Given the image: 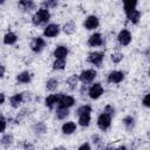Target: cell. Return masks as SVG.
Masks as SVG:
<instances>
[{
	"label": "cell",
	"instance_id": "6da1fadb",
	"mask_svg": "<svg viewBox=\"0 0 150 150\" xmlns=\"http://www.w3.org/2000/svg\"><path fill=\"white\" fill-rule=\"evenodd\" d=\"M90 112H91V107L88 104H84L77 109V115H79V124L81 127H88L90 123Z\"/></svg>",
	"mask_w": 150,
	"mask_h": 150
},
{
	"label": "cell",
	"instance_id": "7a4b0ae2",
	"mask_svg": "<svg viewBox=\"0 0 150 150\" xmlns=\"http://www.w3.org/2000/svg\"><path fill=\"white\" fill-rule=\"evenodd\" d=\"M50 19V13L48 12L47 8H40L32 18V21L35 26H39V25H42V23H46L48 20Z\"/></svg>",
	"mask_w": 150,
	"mask_h": 150
},
{
	"label": "cell",
	"instance_id": "3957f363",
	"mask_svg": "<svg viewBox=\"0 0 150 150\" xmlns=\"http://www.w3.org/2000/svg\"><path fill=\"white\" fill-rule=\"evenodd\" d=\"M110 123H111V116L105 112H102L97 118V127L101 130H107L110 127Z\"/></svg>",
	"mask_w": 150,
	"mask_h": 150
},
{
	"label": "cell",
	"instance_id": "277c9868",
	"mask_svg": "<svg viewBox=\"0 0 150 150\" xmlns=\"http://www.w3.org/2000/svg\"><path fill=\"white\" fill-rule=\"evenodd\" d=\"M95 77H96V70H94V69H86V70H83V71L80 74L79 80H80L81 82H83V83H89V82H91Z\"/></svg>",
	"mask_w": 150,
	"mask_h": 150
},
{
	"label": "cell",
	"instance_id": "5b68a950",
	"mask_svg": "<svg viewBox=\"0 0 150 150\" xmlns=\"http://www.w3.org/2000/svg\"><path fill=\"white\" fill-rule=\"evenodd\" d=\"M88 94H89L90 98H93V100H97V98L103 94V87H102V84L98 83V82H97V83H94V84L89 88Z\"/></svg>",
	"mask_w": 150,
	"mask_h": 150
},
{
	"label": "cell",
	"instance_id": "8992f818",
	"mask_svg": "<svg viewBox=\"0 0 150 150\" xmlns=\"http://www.w3.org/2000/svg\"><path fill=\"white\" fill-rule=\"evenodd\" d=\"M75 103V100L73 96L69 95H61L57 101V105L61 108H70Z\"/></svg>",
	"mask_w": 150,
	"mask_h": 150
},
{
	"label": "cell",
	"instance_id": "52a82bcc",
	"mask_svg": "<svg viewBox=\"0 0 150 150\" xmlns=\"http://www.w3.org/2000/svg\"><path fill=\"white\" fill-rule=\"evenodd\" d=\"M117 40H118V42L122 46H128L131 42V34H130V32L127 30V29H122L118 33V35H117Z\"/></svg>",
	"mask_w": 150,
	"mask_h": 150
},
{
	"label": "cell",
	"instance_id": "ba28073f",
	"mask_svg": "<svg viewBox=\"0 0 150 150\" xmlns=\"http://www.w3.org/2000/svg\"><path fill=\"white\" fill-rule=\"evenodd\" d=\"M103 57H104V54L102 52H93L88 55V61L95 66H100L103 61Z\"/></svg>",
	"mask_w": 150,
	"mask_h": 150
},
{
	"label": "cell",
	"instance_id": "9c48e42d",
	"mask_svg": "<svg viewBox=\"0 0 150 150\" xmlns=\"http://www.w3.org/2000/svg\"><path fill=\"white\" fill-rule=\"evenodd\" d=\"M59 32H60V27L56 23H50L45 28L43 35L47 36V38H54L59 34Z\"/></svg>",
	"mask_w": 150,
	"mask_h": 150
},
{
	"label": "cell",
	"instance_id": "30bf717a",
	"mask_svg": "<svg viewBox=\"0 0 150 150\" xmlns=\"http://www.w3.org/2000/svg\"><path fill=\"white\" fill-rule=\"evenodd\" d=\"M124 79V73L120 70H114L108 75V82L110 83H120Z\"/></svg>",
	"mask_w": 150,
	"mask_h": 150
},
{
	"label": "cell",
	"instance_id": "8fae6325",
	"mask_svg": "<svg viewBox=\"0 0 150 150\" xmlns=\"http://www.w3.org/2000/svg\"><path fill=\"white\" fill-rule=\"evenodd\" d=\"M45 46H46V42L42 38H35L30 43V48L35 53H40L45 48Z\"/></svg>",
	"mask_w": 150,
	"mask_h": 150
},
{
	"label": "cell",
	"instance_id": "7c38bea8",
	"mask_svg": "<svg viewBox=\"0 0 150 150\" xmlns=\"http://www.w3.org/2000/svg\"><path fill=\"white\" fill-rule=\"evenodd\" d=\"M98 23H100V21H98V18H97V16H95V15H89V16L86 19V21H84V27H86L87 29L91 30V29L97 28Z\"/></svg>",
	"mask_w": 150,
	"mask_h": 150
},
{
	"label": "cell",
	"instance_id": "4fadbf2b",
	"mask_svg": "<svg viewBox=\"0 0 150 150\" xmlns=\"http://www.w3.org/2000/svg\"><path fill=\"white\" fill-rule=\"evenodd\" d=\"M88 45L90 47H97V46H101L102 45V36L100 33H95L93 35L89 36L88 39Z\"/></svg>",
	"mask_w": 150,
	"mask_h": 150
},
{
	"label": "cell",
	"instance_id": "5bb4252c",
	"mask_svg": "<svg viewBox=\"0 0 150 150\" xmlns=\"http://www.w3.org/2000/svg\"><path fill=\"white\" fill-rule=\"evenodd\" d=\"M125 14H127V18H128V20H129L130 22L137 23V22L139 21V18H141L139 11H137V9H131V11L127 12Z\"/></svg>",
	"mask_w": 150,
	"mask_h": 150
},
{
	"label": "cell",
	"instance_id": "9a60e30c",
	"mask_svg": "<svg viewBox=\"0 0 150 150\" xmlns=\"http://www.w3.org/2000/svg\"><path fill=\"white\" fill-rule=\"evenodd\" d=\"M19 7L22 11L28 12V11H32L35 7V4H34L33 0H20L19 1Z\"/></svg>",
	"mask_w": 150,
	"mask_h": 150
},
{
	"label": "cell",
	"instance_id": "2e32d148",
	"mask_svg": "<svg viewBox=\"0 0 150 150\" xmlns=\"http://www.w3.org/2000/svg\"><path fill=\"white\" fill-rule=\"evenodd\" d=\"M67 54H68V49L66 46H59L54 50V56L56 59H66Z\"/></svg>",
	"mask_w": 150,
	"mask_h": 150
},
{
	"label": "cell",
	"instance_id": "e0dca14e",
	"mask_svg": "<svg viewBox=\"0 0 150 150\" xmlns=\"http://www.w3.org/2000/svg\"><path fill=\"white\" fill-rule=\"evenodd\" d=\"M22 102H23L22 94H15V95L11 96V98H9V103H11V105L13 108H19Z\"/></svg>",
	"mask_w": 150,
	"mask_h": 150
},
{
	"label": "cell",
	"instance_id": "ac0fdd59",
	"mask_svg": "<svg viewBox=\"0 0 150 150\" xmlns=\"http://www.w3.org/2000/svg\"><path fill=\"white\" fill-rule=\"evenodd\" d=\"M74 131H76V124L74 122H66L62 125V132L66 135H70Z\"/></svg>",
	"mask_w": 150,
	"mask_h": 150
},
{
	"label": "cell",
	"instance_id": "d6986e66",
	"mask_svg": "<svg viewBox=\"0 0 150 150\" xmlns=\"http://www.w3.org/2000/svg\"><path fill=\"white\" fill-rule=\"evenodd\" d=\"M16 40H18L16 35L14 33H12V32L6 33L5 36H4V43L5 45H13V43L16 42Z\"/></svg>",
	"mask_w": 150,
	"mask_h": 150
},
{
	"label": "cell",
	"instance_id": "ffe728a7",
	"mask_svg": "<svg viewBox=\"0 0 150 150\" xmlns=\"http://www.w3.org/2000/svg\"><path fill=\"white\" fill-rule=\"evenodd\" d=\"M59 95H49V96H47V98L45 100V103H46V105L48 107V108H53L56 103H57V101H59Z\"/></svg>",
	"mask_w": 150,
	"mask_h": 150
},
{
	"label": "cell",
	"instance_id": "44dd1931",
	"mask_svg": "<svg viewBox=\"0 0 150 150\" xmlns=\"http://www.w3.org/2000/svg\"><path fill=\"white\" fill-rule=\"evenodd\" d=\"M63 32L66 33V34H68V35H70V34H73L74 32H75V29H76V25L73 22V21H68V22H66L64 25H63Z\"/></svg>",
	"mask_w": 150,
	"mask_h": 150
},
{
	"label": "cell",
	"instance_id": "7402d4cb",
	"mask_svg": "<svg viewBox=\"0 0 150 150\" xmlns=\"http://www.w3.org/2000/svg\"><path fill=\"white\" fill-rule=\"evenodd\" d=\"M16 80L20 83H28L30 81V73L29 71H22L16 76Z\"/></svg>",
	"mask_w": 150,
	"mask_h": 150
},
{
	"label": "cell",
	"instance_id": "603a6c76",
	"mask_svg": "<svg viewBox=\"0 0 150 150\" xmlns=\"http://www.w3.org/2000/svg\"><path fill=\"white\" fill-rule=\"evenodd\" d=\"M136 5H137V0H123V7L125 13L131 9H135Z\"/></svg>",
	"mask_w": 150,
	"mask_h": 150
},
{
	"label": "cell",
	"instance_id": "cb8c5ba5",
	"mask_svg": "<svg viewBox=\"0 0 150 150\" xmlns=\"http://www.w3.org/2000/svg\"><path fill=\"white\" fill-rule=\"evenodd\" d=\"M66 67V60L64 59H56L53 62V69L54 70H62Z\"/></svg>",
	"mask_w": 150,
	"mask_h": 150
},
{
	"label": "cell",
	"instance_id": "d4e9b609",
	"mask_svg": "<svg viewBox=\"0 0 150 150\" xmlns=\"http://www.w3.org/2000/svg\"><path fill=\"white\" fill-rule=\"evenodd\" d=\"M57 86H59V81H57L56 79H49V80L46 82V88H47L48 90H50V91L55 90V89L57 88Z\"/></svg>",
	"mask_w": 150,
	"mask_h": 150
},
{
	"label": "cell",
	"instance_id": "484cf974",
	"mask_svg": "<svg viewBox=\"0 0 150 150\" xmlns=\"http://www.w3.org/2000/svg\"><path fill=\"white\" fill-rule=\"evenodd\" d=\"M68 115H69L68 108H61V107L57 108V110H56V117H57L59 120H63V118H66Z\"/></svg>",
	"mask_w": 150,
	"mask_h": 150
},
{
	"label": "cell",
	"instance_id": "4316f807",
	"mask_svg": "<svg viewBox=\"0 0 150 150\" xmlns=\"http://www.w3.org/2000/svg\"><path fill=\"white\" fill-rule=\"evenodd\" d=\"M123 124L125 125V128H127L128 130L132 129L134 125H135V120H134V117H131V116H125V117L123 118Z\"/></svg>",
	"mask_w": 150,
	"mask_h": 150
},
{
	"label": "cell",
	"instance_id": "83f0119b",
	"mask_svg": "<svg viewBox=\"0 0 150 150\" xmlns=\"http://www.w3.org/2000/svg\"><path fill=\"white\" fill-rule=\"evenodd\" d=\"M77 81H79V76H76V75H71V76L67 80V84L69 86L70 89H75L76 86H77Z\"/></svg>",
	"mask_w": 150,
	"mask_h": 150
},
{
	"label": "cell",
	"instance_id": "f1b7e54d",
	"mask_svg": "<svg viewBox=\"0 0 150 150\" xmlns=\"http://www.w3.org/2000/svg\"><path fill=\"white\" fill-rule=\"evenodd\" d=\"M1 144L4 146H9L12 143H13V136L12 135H5L2 138H1Z\"/></svg>",
	"mask_w": 150,
	"mask_h": 150
},
{
	"label": "cell",
	"instance_id": "f546056e",
	"mask_svg": "<svg viewBox=\"0 0 150 150\" xmlns=\"http://www.w3.org/2000/svg\"><path fill=\"white\" fill-rule=\"evenodd\" d=\"M56 5H57V0H43L42 1V6H43V8H54V7H56Z\"/></svg>",
	"mask_w": 150,
	"mask_h": 150
},
{
	"label": "cell",
	"instance_id": "4dcf8cb0",
	"mask_svg": "<svg viewBox=\"0 0 150 150\" xmlns=\"http://www.w3.org/2000/svg\"><path fill=\"white\" fill-rule=\"evenodd\" d=\"M122 60H123V54H122V53L116 52V53L111 54V61H112L114 63H120Z\"/></svg>",
	"mask_w": 150,
	"mask_h": 150
},
{
	"label": "cell",
	"instance_id": "1f68e13d",
	"mask_svg": "<svg viewBox=\"0 0 150 150\" xmlns=\"http://www.w3.org/2000/svg\"><path fill=\"white\" fill-rule=\"evenodd\" d=\"M103 112H105V114H108V115H110V116H112L114 115V112H115V109H114V107L112 105H105L104 107V110H103Z\"/></svg>",
	"mask_w": 150,
	"mask_h": 150
},
{
	"label": "cell",
	"instance_id": "d6a6232c",
	"mask_svg": "<svg viewBox=\"0 0 150 150\" xmlns=\"http://www.w3.org/2000/svg\"><path fill=\"white\" fill-rule=\"evenodd\" d=\"M35 130H36V132H45L46 131V125L40 122V123L35 124Z\"/></svg>",
	"mask_w": 150,
	"mask_h": 150
},
{
	"label": "cell",
	"instance_id": "836d02e7",
	"mask_svg": "<svg viewBox=\"0 0 150 150\" xmlns=\"http://www.w3.org/2000/svg\"><path fill=\"white\" fill-rule=\"evenodd\" d=\"M5 129H6V121L4 117H0V132L5 131Z\"/></svg>",
	"mask_w": 150,
	"mask_h": 150
},
{
	"label": "cell",
	"instance_id": "e575fe53",
	"mask_svg": "<svg viewBox=\"0 0 150 150\" xmlns=\"http://www.w3.org/2000/svg\"><path fill=\"white\" fill-rule=\"evenodd\" d=\"M143 104H144L145 107H149V105H150V103H149V94H146V95L144 96V98H143Z\"/></svg>",
	"mask_w": 150,
	"mask_h": 150
},
{
	"label": "cell",
	"instance_id": "d590c367",
	"mask_svg": "<svg viewBox=\"0 0 150 150\" xmlns=\"http://www.w3.org/2000/svg\"><path fill=\"white\" fill-rule=\"evenodd\" d=\"M93 142H95L97 145H100V142H101V139H100V137L97 136V135H93Z\"/></svg>",
	"mask_w": 150,
	"mask_h": 150
},
{
	"label": "cell",
	"instance_id": "8d00e7d4",
	"mask_svg": "<svg viewBox=\"0 0 150 150\" xmlns=\"http://www.w3.org/2000/svg\"><path fill=\"white\" fill-rule=\"evenodd\" d=\"M79 149H80V150H82V149H90V145H89L88 143H84V144H82Z\"/></svg>",
	"mask_w": 150,
	"mask_h": 150
},
{
	"label": "cell",
	"instance_id": "74e56055",
	"mask_svg": "<svg viewBox=\"0 0 150 150\" xmlns=\"http://www.w3.org/2000/svg\"><path fill=\"white\" fill-rule=\"evenodd\" d=\"M5 75V67L2 64H0V77H2Z\"/></svg>",
	"mask_w": 150,
	"mask_h": 150
},
{
	"label": "cell",
	"instance_id": "f35d334b",
	"mask_svg": "<svg viewBox=\"0 0 150 150\" xmlns=\"http://www.w3.org/2000/svg\"><path fill=\"white\" fill-rule=\"evenodd\" d=\"M4 101H5V95L2 93H0V104L4 103Z\"/></svg>",
	"mask_w": 150,
	"mask_h": 150
},
{
	"label": "cell",
	"instance_id": "ab89813d",
	"mask_svg": "<svg viewBox=\"0 0 150 150\" xmlns=\"http://www.w3.org/2000/svg\"><path fill=\"white\" fill-rule=\"evenodd\" d=\"M25 148H34V146H33L32 144H28V143H26V144H25Z\"/></svg>",
	"mask_w": 150,
	"mask_h": 150
},
{
	"label": "cell",
	"instance_id": "60d3db41",
	"mask_svg": "<svg viewBox=\"0 0 150 150\" xmlns=\"http://www.w3.org/2000/svg\"><path fill=\"white\" fill-rule=\"evenodd\" d=\"M4 2H5V0H0V5H2Z\"/></svg>",
	"mask_w": 150,
	"mask_h": 150
}]
</instances>
